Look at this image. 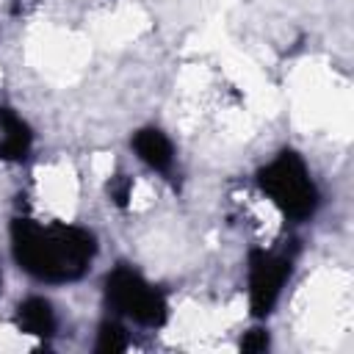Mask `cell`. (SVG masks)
<instances>
[{"mask_svg":"<svg viewBox=\"0 0 354 354\" xmlns=\"http://www.w3.org/2000/svg\"><path fill=\"white\" fill-rule=\"evenodd\" d=\"M8 254L36 285L64 288L86 279L100 257V238L80 221L14 216L8 224Z\"/></svg>","mask_w":354,"mask_h":354,"instance_id":"1","label":"cell"},{"mask_svg":"<svg viewBox=\"0 0 354 354\" xmlns=\"http://www.w3.org/2000/svg\"><path fill=\"white\" fill-rule=\"evenodd\" d=\"M254 188L285 224H307L324 205L321 185L307 158L293 147L277 149L257 166Z\"/></svg>","mask_w":354,"mask_h":354,"instance_id":"2","label":"cell"},{"mask_svg":"<svg viewBox=\"0 0 354 354\" xmlns=\"http://www.w3.org/2000/svg\"><path fill=\"white\" fill-rule=\"evenodd\" d=\"M100 290L108 315L124 321L127 326L155 332L163 329L171 318L169 293L130 263L111 266L102 277Z\"/></svg>","mask_w":354,"mask_h":354,"instance_id":"3","label":"cell"},{"mask_svg":"<svg viewBox=\"0 0 354 354\" xmlns=\"http://www.w3.org/2000/svg\"><path fill=\"white\" fill-rule=\"evenodd\" d=\"M293 271H296V254L288 243H277V246L260 243L246 252V266H243L246 304L254 321H266L277 310Z\"/></svg>","mask_w":354,"mask_h":354,"instance_id":"4","label":"cell"},{"mask_svg":"<svg viewBox=\"0 0 354 354\" xmlns=\"http://www.w3.org/2000/svg\"><path fill=\"white\" fill-rule=\"evenodd\" d=\"M133 158L160 180H174L177 171V144L160 124H141L130 133Z\"/></svg>","mask_w":354,"mask_h":354,"instance_id":"5","label":"cell"},{"mask_svg":"<svg viewBox=\"0 0 354 354\" xmlns=\"http://www.w3.org/2000/svg\"><path fill=\"white\" fill-rule=\"evenodd\" d=\"M11 324L19 335L25 337H36V340H50L55 337L58 326H61V318H58V310L53 304L50 296L44 293H28L17 301L14 313H11Z\"/></svg>","mask_w":354,"mask_h":354,"instance_id":"6","label":"cell"},{"mask_svg":"<svg viewBox=\"0 0 354 354\" xmlns=\"http://www.w3.org/2000/svg\"><path fill=\"white\" fill-rule=\"evenodd\" d=\"M33 149L30 122L11 105H0V160L22 163Z\"/></svg>","mask_w":354,"mask_h":354,"instance_id":"7","label":"cell"},{"mask_svg":"<svg viewBox=\"0 0 354 354\" xmlns=\"http://www.w3.org/2000/svg\"><path fill=\"white\" fill-rule=\"evenodd\" d=\"M241 348H246V351H263V348H268V329H263V326L249 329L246 332V340L241 337Z\"/></svg>","mask_w":354,"mask_h":354,"instance_id":"8","label":"cell"},{"mask_svg":"<svg viewBox=\"0 0 354 354\" xmlns=\"http://www.w3.org/2000/svg\"><path fill=\"white\" fill-rule=\"evenodd\" d=\"M0 293H3V271H0Z\"/></svg>","mask_w":354,"mask_h":354,"instance_id":"9","label":"cell"}]
</instances>
